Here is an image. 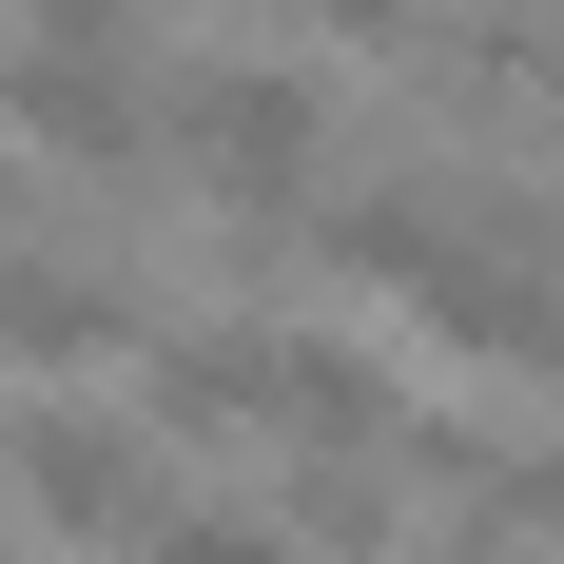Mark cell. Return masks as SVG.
<instances>
[{
  "mask_svg": "<svg viewBox=\"0 0 564 564\" xmlns=\"http://www.w3.org/2000/svg\"><path fill=\"white\" fill-rule=\"evenodd\" d=\"M0 507L40 525V545L137 564V525L175 507V429H156V409H58V390H20V429H0Z\"/></svg>",
  "mask_w": 564,
  "mask_h": 564,
  "instance_id": "6da1fadb",
  "label": "cell"
},
{
  "mask_svg": "<svg viewBox=\"0 0 564 564\" xmlns=\"http://www.w3.org/2000/svg\"><path fill=\"white\" fill-rule=\"evenodd\" d=\"M156 137L195 156L215 215H312V175H332V78H312V58H195L156 98Z\"/></svg>",
  "mask_w": 564,
  "mask_h": 564,
  "instance_id": "7a4b0ae2",
  "label": "cell"
},
{
  "mask_svg": "<svg viewBox=\"0 0 564 564\" xmlns=\"http://www.w3.org/2000/svg\"><path fill=\"white\" fill-rule=\"evenodd\" d=\"M0 117H20V156L58 195H156V98H137V58H58V40H0Z\"/></svg>",
  "mask_w": 564,
  "mask_h": 564,
  "instance_id": "3957f363",
  "label": "cell"
},
{
  "mask_svg": "<svg viewBox=\"0 0 564 564\" xmlns=\"http://www.w3.org/2000/svg\"><path fill=\"white\" fill-rule=\"evenodd\" d=\"M117 332H156L137 273H98V253H20V234H0V390H78Z\"/></svg>",
  "mask_w": 564,
  "mask_h": 564,
  "instance_id": "277c9868",
  "label": "cell"
},
{
  "mask_svg": "<svg viewBox=\"0 0 564 564\" xmlns=\"http://www.w3.org/2000/svg\"><path fill=\"white\" fill-rule=\"evenodd\" d=\"M137 409H156L175 448H273V312H215V332H156V370H137Z\"/></svg>",
  "mask_w": 564,
  "mask_h": 564,
  "instance_id": "5b68a950",
  "label": "cell"
},
{
  "mask_svg": "<svg viewBox=\"0 0 564 564\" xmlns=\"http://www.w3.org/2000/svg\"><path fill=\"white\" fill-rule=\"evenodd\" d=\"M137 564H312V545H292V507H156Z\"/></svg>",
  "mask_w": 564,
  "mask_h": 564,
  "instance_id": "8992f818",
  "label": "cell"
},
{
  "mask_svg": "<svg viewBox=\"0 0 564 564\" xmlns=\"http://www.w3.org/2000/svg\"><path fill=\"white\" fill-rule=\"evenodd\" d=\"M312 40L332 58H429V0H312Z\"/></svg>",
  "mask_w": 564,
  "mask_h": 564,
  "instance_id": "52a82bcc",
  "label": "cell"
},
{
  "mask_svg": "<svg viewBox=\"0 0 564 564\" xmlns=\"http://www.w3.org/2000/svg\"><path fill=\"white\" fill-rule=\"evenodd\" d=\"M20 40H58V58H137V0H20Z\"/></svg>",
  "mask_w": 564,
  "mask_h": 564,
  "instance_id": "ba28073f",
  "label": "cell"
}]
</instances>
